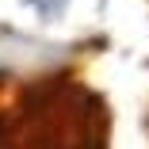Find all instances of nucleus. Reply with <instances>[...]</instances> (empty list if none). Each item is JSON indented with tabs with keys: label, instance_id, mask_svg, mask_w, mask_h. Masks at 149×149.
<instances>
[{
	"label": "nucleus",
	"instance_id": "obj_1",
	"mask_svg": "<svg viewBox=\"0 0 149 149\" xmlns=\"http://www.w3.org/2000/svg\"><path fill=\"white\" fill-rule=\"evenodd\" d=\"M31 107V149H103V111L80 88H50Z\"/></svg>",
	"mask_w": 149,
	"mask_h": 149
}]
</instances>
